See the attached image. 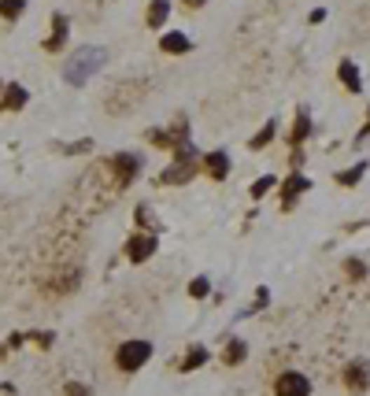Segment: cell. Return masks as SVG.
Masks as SVG:
<instances>
[{"label": "cell", "mask_w": 370, "mask_h": 396, "mask_svg": "<svg viewBox=\"0 0 370 396\" xmlns=\"http://www.w3.org/2000/svg\"><path fill=\"white\" fill-rule=\"evenodd\" d=\"M337 78H341V82H345V89H348V93H359V89H363L359 67H355L352 60H341V67H337Z\"/></svg>", "instance_id": "7c38bea8"}, {"label": "cell", "mask_w": 370, "mask_h": 396, "mask_svg": "<svg viewBox=\"0 0 370 396\" xmlns=\"http://www.w3.org/2000/svg\"><path fill=\"white\" fill-rule=\"evenodd\" d=\"M204 363H207V348L193 345L189 352H185V360H181V371H196V367H204Z\"/></svg>", "instance_id": "e0dca14e"}, {"label": "cell", "mask_w": 370, "mask_h": 396, "mask_svg": "<svg viewBox=\"0 0 370 396\" xmlns=\"http://www.w3.org/2000/svg\"><path fill=\"white\" fill-rule=\"evenodd\" d=\"M149 360H152V345H149V341H141V337L126 341V345H118V352H115V367H118V371H126V374L141 371Z\"/></svg>", "instance_id": "7a4b0ae2"}, {"label": "cell", "mask_w": 370, "mask_h": 396, "mask_svg": "<svg viewBox=\"0 0 370 396\" xmlns=\"http://www.w3.org/2000/svg\"><path fill=\"white\" fill-rule=\"evenodd\" d=\"M193 175H196V163H174L160 175V186H181V182H189Z\"/></svg>", "instance_id": "ba28073f"}, {"label": "cell", "mask_w": 370, "mask_h": 396, "mask_svg": "<svg viewBox=\"0 0 370 396\" xmlns=\"http://www.w3.org/2000/svg\"><path fill=\"white\" fill-rule=\"evenodd\" d=\"M282 189H285V196H282V207L289 211V207L296 204V196H300V193H308V189H311V178H303V175H289V178L282 182Z\"/></svg>", "instance_id": "52a82bcc"}, {"label": "cell", "mask_w": 370, "mask_h": 396, "mask_svg": "<svg viewBox=\"0 0 370 396\" xmlns=\"http://www.w3.org/2000/svg\"><path fill=\"white\" fill-rule=\"evenodd\" d=\"M104 63H108V52H104L100 45L74 48V56L67 60V67H63V82L67 86H85L97 71H104Z\"/></svg>", "instance_id": "6da1fadb"}, {"label": "cell", "mask_w": 370, "mask_h": 396, "mask_svg": "<svg viewBox=\"0 0 370 396\" xmlns=\"http://www.w3.org/2000/svg\"><path fill=\"white\" fill-rule=\"evenodd\" d=\"M0 396H11V385H0Z\"/></svg>", "instance_id": "4316f807"}, {"label": "cell", "mask_w": 370, "mask_h": 396, "mask_svg": "<svg viewBox=\"0 0 370 396\" xmlns=\"http://www.w3.org/2000/svg\"><path fill=\"white\" fill-rule=\"evenodd\" d=\"M26 100H30V93H26V86H4V100H0V108H8V111H22L26 108Z\"/></svg>", "instance_id": "30bf717a"}, {"label": "cell", "mask_w": 370, "mask_h": 396, "mask_svg": "<svg viewBox=\"0 0 370 396\" xmlns=\"http://www.w3.org/2000/svg\"><path fill=\"white\" fill-rule=\"evenodd\" d=\"M274 130H278V123H274V118H270V123L263 126V130H259V134H256L252 141H248V149H256V152H259V149H267V144L274 141Z\"/></svg>", "instance_id": "ac0fdd59"}, {"label": "cell", "mask_w": 370, "mask_h": 396, "mask_svg": "<svg viewBox=\"0 0 370 396\" xmlns=\"http://www.w3.org/2000/svg\"><path fill=\"white\" fill-rule=\"evenodd\" d=\"M115 170H118V186H126L130 178L141 175V156H137V152H134V156H130V152H118V156H115Z\"/></svg>", "instance_id": "8992f818"}, {"label": "cell", "mask_w": 370, "mask_h": 396, "mask_svg": "<svg viewBox=\"0 0 370 396\" xmlns=\"http://www.w3.org/2000/svg\"><path fill=\"white\" fill-rule=\"evenodd\" d=\"M211 293V282L207 278H196L193 285H189V296H207Z\"/></svg>", "instance_id": "7402d4cb"}, {"label": "cell", "mask_w": 370, "mask_h": 396, "mask_svg": "<svg viewBox=\"0 0 370 396\" xmlns=\"http://www.w3.org/2000/svg\"><path fill=\"white\" fill-rule=\"evenodd\" d=\"M30 337H34V345H41V348L52 345V334H30Z\"/></svg>", "instance_id": "d4e9b609"}, {"label": "cell", "mask_w": 370, "mask_h": 396, "mask_svg": "<svg viewBox=\"0 0 370 396\" xmlns=\"http://www.w3.org/2000/svg\"><path fill=\"white\" fill-rule=\"evenodd\" d=\"M167 15H170V0H152L149 4V26L152 30H160V26L167 22Z\"/></svg>", "instance_id": "9a60e30c"}, {"label": "cell", "mask_w": 370, "mask_h": 396, "mask_svg": "<svg viewBox=\"0 0 370 396\" xmlns=\"http://www.w3.org/2000/svg\"><path fill=\"white\" fill-rule=\"evenodd\" d=\"M274 392L278 396H311V378L300 374V371H285L274 381Z\"/></svg>", "instance_id": "3957f363"}, {"label": "cell", "mask_w": 370, "mask_h": 396, "mask_svg": "<svg viewBox=\"0 0 370 396\" xmlns=\"http://www.w3.org/2000/svg\"><path fill=\"white\" fill-rule=\"evenodd\" d=\"M156 252V237L152 233H134L126 241V256H130V263H144Z\"/></svg>", "instance_id": "277c9868"}, {"label": "cell", "mask_w": 370, "mask_h": 396, "mask_svg": "<svg viewBox=\"0 0 370 396\" xmlns=\"http://www.w3.org/2000/svg\"><path fill=\"white\" fill-rule=\"evenodd\" d=\"M345 385L352 392H366L370 389V363L366 360H355L348 371H345Z\"/></svg>", "instance_id": "5b68a950"}, {"label": "cell", "mask_w": 370, "mask_h": 396, "mask_svg": "<svg viewBox=\"0 0 370 396\" xmlns=\"http://www.w3.org/2000/svg\"><path fill=\"white\" fill-rule=\"evenodd\" d=\"M274 182H278L274 175H263V178L256 182V186H252V196H256V200H259V196H267V193L274 189Z\"/></svg>", "instance_id": "44dd1931"}, {"label": "cell", "mask_w": 370, "mask_h": 396, "mask_svg": "<svg viewBox=\"0 0 370 396\" xmlns=\"http://www.w3.org/2000/svg\"><path fill=\"white\" fill-rule=\"evenodd\" d=\"M63 392H67V396H92V392H89V385H78V381H71V385L63 389Z\"/></svg>", "instance_id": "cb8c5ba5"}, {"label": "cell", "mask_w": 370, "mask_h": 396, "mask_svg": "<svg viewBox=\"0 0 370 396\" xmlns=\"http://www.w3.org/2000/svg\"><path fill=\"white\" fill-rule=\"evenodd\" d=\"M63 45H67V15H56V19H52V37L45 41V48L60 52Z\"/></svg>", "instance_id": "4fadbf2b"}, {"label": "cell", "mask_w": 370, "mask_h": 396, "mask_svg": "<svg viewBox=\"0 0 370 396\" xmlns=\"http://www.w3.org/2000/svg\"><path fill=\"white\" fill-rule=\"evenodd\" d=\"M308 137H311V115H308V108H300L296 111V126H293V144L308 141Z\"/></svg>", "instance_id": "2e32d148"}, {"label": "cell", "mask_w": 370, "mask_h": 396, "mask_svg": "<svg viewBox=\"0 0 370 396\" xmlns=\"http://www.w3.org/2000/svg\"><path fill=\"white\" fill-rule=\"evenodd\" d=\"M22 11H26V0H0V19H19L22 15Z\"/></svg>", "instance_id": "d6986e66"}, {"label": "cell", "mask_w": 370, "mask_h": 396, "mask_svg": "<svg viewBox=\"0 0 370 396\" xmlns=\"http://www.w3.org/2000/svg\"><path fill=\"white\" fill-rule=\"evenodd\" d=\"M185 8H189V11L193 8H204V0H185Z\"/></svg>", "instance_id": "484cf974"}, {"label": "cell", "mask_w": 370, "mask_h": 396, "mask_svg": "<svg viewBox=\"0 0 370 396\" xmlns=\"http://www.w3.org/2000/svg\"><path fill=\"white\" fill-rule=\"evenodd\" d=\"M204 163H207V175L215 178V182H222V178L230 175V152H222V149L219 152H207Z\"/></svg>", "instance_id": "9c48e42d"}, {"label": "cell", "mask_w": 370, "mask_h": 396, "mask_svg": "<svg viewBox=\"0 0 370 396\" xmlns=\"http://www.w3.org/2000/svg\"><path fill=\"white\" fill-rule=\"evenodd\" d=\"M248 355V345L241 337H230V345H226V352H222V367H237Z\"/></svg>", "instance_id": "5bb4252c"}, {"label": "cell", "mask_w": 370, "mask_h": 396, "mask_svg": "<svg viewBox=\"0 0 370 396\" xmlns=\"http://www.w3.org/2000/svg\"><path fill=\"white\" fill-rule=\"evenodd\" d=\"M366 118H370V111H366Z\"/></svg>", "instance_id": "83f0119b"}, {"label": "cell", "mask_w": 370, "mask_h": 396, "mask_svg": "<svg viewBox=\"0 0 370 396\" xmlns=\"http://www.w3.org/2000/svg\"><path fill=\"white\" fill-rule=\"evenodd\" d=\"M345 271L352 274V278H366V263H359V259H348Z\"/></svg>", "instance_id": "603a6c76"}, {"label": "cell", "mask_w": 370, "mask_h": 396, "mask_svg": "<svg viewBox=\"0 0 370 396\" xmlns=\"http://www.w3.org/2000/svg\"><path fill=\"white\" fill-rule=\"evenodd\" d=\"M363 170H366V160H363V163H355L352 170H341V175H337V186H355V182L363 178Z\"/></svg>", "instance_id": "ffe728a7"}, {"label": "cell", "mask_w": 370, "mask_h": 396, "mask_svg": "<svg viewBox=\"0 0 370 396\" xmlns=\"http://www.w3.org/2000/svg\"><path fill=\"white\" fill-rule=\"evenodd\" d=\"M160 48H163V52H170V56H185V52L193 48V41H189V37H185L181 30H170V34H163Z\"/></svg>", "instance_id": "8fae6325"}]
</instances>
